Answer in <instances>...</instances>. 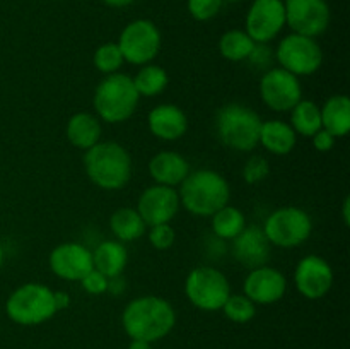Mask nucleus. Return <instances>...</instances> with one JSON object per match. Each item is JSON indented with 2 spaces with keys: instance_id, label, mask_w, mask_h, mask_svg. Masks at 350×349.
Here are the masks:
<instances>
[{
  "instance_id": "412c9836",
  "label": "nucleus",
  "mask_w": 350,
  "mask_h": 349,
  "mask_svg": "<svg viewBox=\"0 0 350 349\" xmlns=\"http://www.w3.org/2000/svg\"><path fill=\"white\" fill-rule=\"evenodd\" d=\"M101 120L89 112L74 113L65 127L68 142L82 151H88L89 147L96 146L101 139Z\"/></svg>"
},
{
  "instance_id": "7ed1b4c3",
  "label": "nucleus",
  "mask_w": 350,
  "mask_h": 349,
  "mask_svg": "<svg viewBox=\"0 0 350 349\" xmlns=\"http://www.w3.org/2000/svg\"><path fill=\"white\" fill-rule=\"evenodd\" d=\"M180 205L190 214L211 218L215 211L229 204L231 188L219 171L195 170L187 174L180 185Z\"/></svg>"
},
{
  "instance_id": "473e14b6",
  "label": "nucleus",
  "mask_w": 350,
  "mask_h": 349,
  "mask_svg": "<svg viewBox=\"0 0 350 349\" xmlns=\"http://www.w3.org/2000/svg\"><path fill=\"white\" fill-rule=\"evenodd\" d=\"M222 2L224 0H187V7L195 21L205 23V21H211L217 16Z\"/></svg>"
},
{
  "instance_id": "393cba45",
  "label": "nucleus",
  "mask_w": 350,
  "mask_h": 349,
  "mask_svg": "<svg viewBox=\"0 0 350 349\" xmlns=\"http://www.w3.org/2000/svg\"><path fill=\"white\" fill-rule=\"evenodd\" d=\"M109 228H111V233L118 242L126 243L142 238L146 235L147 224L140 218L137 209L120 207L109 218Z\"/></svg>"
},
{
  "instance_id": "cd10ccee",
  "label": "nucleus",
  "mask_w": 350,
  "mask_h": 349,
  "mask_svg": "<svg viewBox=\"0 0 350 349\" xmlns=\"http://www.w3.org/2000/svg\"><path fill=\"white\" fill-rule=\"evenodd\" d=\"M133 79V86H135L137 92H139L140 98H154V96H159L161 92H164V89L170 84V77H167V72L163 67L154 64L142 65L139 68V72L135 74Z\"/></svg>"
},
{
  "instance_id": "f704fd0d",
  "label": "nucleus",
  "mask_w": 350,
  "mask_h": 349,
  "mask_svg": "<svg viewBox=\"0 0 350 349\" xmlns=\"http://www.w3.org/2000/svg\"><path fill=\"white\" fill-rule=\"evenodd\" d=\"M246 60H248L250 65H252L253 68H256V70L267 72L269 68H272L270 65L275 60V53H273L272 48L269 47V43H255L252 53L248 55Z\"/></svg>"
},
{
  "instance_id": "a18cd8bd",
  "label": "nucleus",
  "mask_w": 350,
  "mask_h": 349,
  "mask_svg": "<svg viewBox=\"0 0 350 349\" xmlns=\"http://www.w3.org/2000/svg\"><path fill=\"white\" fill-rule=\"evenodd\" d=\"M282 2H284V0H282Z\"/></svg>"
},
{
  "instance_id": "e433bc0d",
  "label": "nucleus",
  "mask_w": 350,
  "mask_h": 349,
  "mask_svg": "<svg viewBox=\"0 0 350 349\" xmlns=\"http://www.w3.org/2000/svg\"><path fill=\"white\" fill-rule=\"evenodd\" d=\"M311 139H313L314 149L320 151V153H328V151H332V147L335 146V140H337L330 132H327L325 129L318 130V132L314 133Z\"/></svg>"
},
{
  "instance_id": "f03ea898",
  "label": "nucleus",
  "mask_w": 350,
  "mask_h": 349,
  "mask_svg": "<svg viewBox=\"0 0 350 349\" xmlns=\"http://www.w3.org/2000/svg\"><path fill=\"white\" fill-rule=\"evenodd\" d=\"M84 168L89 180L103 190H122L132 178V157L129 151L113 140H99L84 154Z\"/></svg>"
},
{
  "instance_id": "7c9ffc66",
  "label": "nucleus",
  "mask_w": 350,
  "mask_h": 349,
  "mask_svg": "<svg viewBox=\"0 0 350 349\" xmlns=\"http://www.w3.org/2000/svg\"><path fill=\"white\" fill-rule=\"evenodd\" d=\"M222 311L234 324H248L255 318L256 305L245 294H229Z\"/></svg>"
},
{
  "instance_id": "79ce46f5",
  "label": "nucleus",
  "mask_w": 350,
  "mask_h": 349,
  "mask_svg": "<svg viewBox=\"0 0 350 349\" xmlns=\"http://www.w3.org/2000/svg\"><path fill=\"white\" fill-rule=\"evenodd\" d=\"M342 218H344L345 226L350 224V197H345L344 207H342Z\"/></svg>"
},
{
  "instance_id": "b1692460",
  "label": "nucleus",
  "mask_w": 350,
  "mask_h": 349,
  "mask_svg": "<svg viewBox=\"0 0 350 349\" xmlns=\"http://www.w3.org/2000/svg\"><path fill=\"white\" fill-rule=\"evenodd\" d=\"M321 129L330 132L335 139L345 137L350 130V99L345 94H335L320 106Z\"/></svg>"
},
{
  "instance_id": "72a5a7b5",
  "label": "nucleus",
  "mask_w": 350,
  "mask_h": 349,
  "mask_svg": "<svg viewBox=\"0 0 350 349\" xmlns=\"http://www.w3.org/2000/svg\"><path fill=\"white\" fill-rule=\"evenodd\" d=\"M176 233L171 228L170 222L166 224H156L149 228V243L156 250H167L174 245Z\"/></svg>"
},
{
  "instance_id": "ddd939ff",
  "label": "nucleus",
  "mask_w": 350,
  "mask_h": 349,
  "mask_svg": "<svg viewBox=\"0 0 350 349\" xmlns=\"http://www.w3.org/2000/svg\"><path fill=\"white\" fill-rule=\"evenodd\" d=\"M286 26L282 0H255L246 16V33L255 43H270Z\"/></svg>"
},
{
  "instance_id": "f8f14e48",
  "label": "nucleus",
  "mask_w": 350,
  "mask_h": 349,
  "mask_svg": "<svg viewBox=\"0 0 350 349\" xmlns=\"http://www.w3.org/2000/svg\"><path fill=\"white\" fill-rule=\"evenodd\" d=\"M286 24L296 34L314 38L325 33L330 24V7L327 0H286Z\"/></svg>"
},
{
  "instance_id": "4be33fe9",
  "label": "nucleus",
  "mask_w": 350,
  "mask_h": 349,
  "mask_svg": "<svg viewBox=\"0 0 350 349\" xmlns=\"http://www.w3.org/2000/svg\"><path fill=\"white\" fill-rule=\"evenodd\" d=\"M297 142V133L289 123L282 120H267L262 122L258 144L275 156H286L293 153Z\"/></svg>"
},
{
  "instance_id": "c03bdc74",
  "label": "nucleus",
  "mask_w": 350,
  "mask_h": 349,
  "mask_svg": "<svg viewBox=\"0 0 350 349\" xmlns=\"http://www.w3.org/2000/svg\"><path fill=\"white\" fill-rule=\"evenodd\" d=\"M228 2H239V0H228Z\"/></svg>"
},
{
  "instance_id": "c85d7f7f",
  "label": "nucleus",
  "mask_w": 350,
  "mask_h": 349,
  "mask_svg": "<svg viewBox=\"0 0 350 349\" xmlns=\"http://www.w3.org/2000/svg\"><path fill=\"white\" fill-rule=\"evenodd\" d=\"M255 41L248 36L246 31L231 29L224 33L219 40V51L229 62H243L252 53Z\"/></svg>"
},
{
  "instance_id": "f257e3e1",
  "label": "nucleus",
  "mask_w": 350,
  "mask_h": 349,
  "mask_svg": "<svg viewBox=\"0 0 350 349\" xmlns=\"http://www.w3.org/2000/svg\"><path fill=\"white\" fill-rule=\"evenodd\" d=\"M122 325L130 339L152 344L173 331L176 325V311L164 298L146 294L126 305L122 313Z\"/></svg>"
},
{
  "instance_id": "4c0bfd02",
  "label": "nucleus",
  "mask_w": 350,
  "mask_h": 349,
  "mask_svg": "<svg viewBox=\"0 0 350 349\" xmlns=\"http://www.w3.org/2000/svg\"><path fill=\"white\" fill-rule=\"evenodd\" d=\"M126 284H125V279H123V276L120 274V276H115V277H108V293L111 294H122L123 291H125Z\"/></svg>"
},
{
  "instance_id": "c756f323",
  "label": "nucleus",
  "mask_w": 350,
  "mask_h": 349,
  "mask_svg": "<svg viewBox=\"0 0 350 349\" xmlns=\"http://www.w3.org/2000/svg\"><path fill=\"white\" fill-rule=\"evenodd\" d=\"M92 62H94V67L98 68L101 74L109 75L120 72V68L125 64V58H123L118 44L109 41V43H105L101 44V47L96 48Z\"/></svg>"
},
{
  "instance_id": "39448f33",
  "label": "nucleus",
  "mask_w": 350,
  "mask_h": 349,
  "mask_svg": "<svg viewBox=\"0 0 350 349\" xmlns=\"http://www.w3.org/2000/svg\"><path fill=\"white\" fill-rule=\"evenodd\" d=\"M139 92L130 75L116 72L103 79L92 96L96 116L105 123L126 122L139 106Z\"/></svg>"
},
{
  "instance_id": "f3484780",
  "label": "nucleus",
  "mask_w": 350,
  "mask_h": 349,
  "mask_svg": "<svg viewBox=\"0 0 350 349\" xmlns=\"http://www.w3.org/2000/svg\"><path fill=\"white\" fill-rule=\"evenodd\" d=\"M245 296L255 305H273L284 298L287 291V279L279 269L262 266L252 269L245 277Z\"/></svg>"
},
{
  "instance_id": "1a4fd4ad",
  "label": "nucleus",
  "mask_w": 350,
  "mask_h": 349,
  "mask_svg": "<svg viewBox=\"0 0 350 349\" xmlns=\"http://www.w3.org/2000/svg\"><path fill=\"white\" fill-rule=\"evenodd\" d=\"M273 53L277 64L296 77L313 75L323 65V50L320 43L314 38L303 34L293 33L284 36Z\"/></svg>"
},
{
  "instance_id": "aec40b11",
  "label": "nucleus",
  "mask_w": 350,
  "mask_h": 349,
  "mask_svg": "<svg viewBox=\"0 0 350 349\" xmlns=\"http://www.w3.org/2000/svg\"><path fill=\"white\" fill-rule=\"evenodd\" d=\"M187 157L174 151H161L149 161V174L157 185L164 187H180L181 181L190 173Z\"/></svg>"
},
{
  "instance_id": "37998d69",
  "label": "nucleus",
  "mask_w": 350,
  "mask_h": 349,
  "mask_svg": "<svg viewBox=\"0 0 350 349\" xmlns=\"http://www.w3.org/2000/svg\"><path fill=\"white\" fill-rule=\"evenodd\" d=\"M2 266H3V250L2 246H0V270H2Z\"/></svg>"
},
{
  "instance_id": "58836bf2",
  "label": "nucleus",
  "mask_w": 350,
  "mask_h": 349,
  "mask_svg": "<svg viewBox=\"0 0 350 349\" xmlns=\"http://www.w3.org/2000/svg\"><path fill=\"white\" fill-rule=\"evenodd\" d=\"M53 300L57 311L65 310V308H68V305H70V296H68V293H65V291H53Z\"/></svg>"
},
{
  "instance_id": "a19ab883",
  "label": "nucleus",
  "mask_w": 350,
  "mask_h": 349,
  "mask_svg": "<svg viewBox=\"0 0 350 349\" xmlns=\"http://www.w3.org/2000/svg\"><path fill=\"white\" fill-rule=\"evenodd\" d=\"M126 349H152V344L146 341H137V339H132V342H130Z\"/></svg>"
},
{
  "instance_id": "4468645a",
  "label": "nucleus",
  "mask_w": 350,
  "mask_h": 349,
  "mask_svg": "<svg viewBox=\"0 0 350 349\" xmlns=\"http://www.w3.org/2000/svg\"><path fill=\"white\" fill-rule=\"evenodd\" d=\"M294 284L306 300H320L327 296L334 286V270L320 255H306L297 262L294 270Z\"/></svg>"
},
{
  "instance_id": "5701e85b",
  "label": "nucleus",
  "mask_w": 350,
  "mask_h": 349,
  "mask_svg": "<svg viewBox=\"0 0 350 349\" xmlns=\"http://www.w3.org/2000/svg\"><path fill=\"white\" fill-rule=\"evenodd\" d=\"M126 263H129V252H126V246L118 240L101 242L92 252V266L106 277L123 274Z\"/></svg>"
},
{
  "instance_id": "bb28decb",
  "label": "nucleus",
  "mask_w": 350,
  "mask_h": 349,
  "mask_svg": "<svg viewBox=\"0 0 350 349\" xmlns=\"http://www.w3.org/2000/svg\"><path fill=\"white\" fill-rule=\"evenodd\" d=\"M291 127L297 135L313 137L321 129V112L320 106L310 99H301L291 109Z\"/></svg>"
},
{
  "instance_id": "6ab92c4d",
  "label": "nucleus",
  "mask_w": 350,
  "mask_h": 349,
  "mask_svg": "<svg viewBox=\"0 0 350 349\" xmlns=\"http://www.w3.org/2000/svg\"><path fill=\"white\" fill-rule=\"evenodd\" d=\"M147 125L154 137L166 140V142H173L187 133L188 118L187 113L180 106L164 103V105L150 109L149 116H147Z\"/></svg>"
},
{
  "instance_id": "423d86ee",
  "label": "nucleus",
  "mask_w": 350,
  "mask_h": 349,
  "mask_svg": "<svg viewBox=\"0 0 350 349\" xmlns=\"http://www.w3.org/2000/svg\"><path fill=\"white\" fill-rule=\"evenodd\" d=\"M5 311L19 325H40L57 313L53 289L41 283H26L7 298Z\"/></svg>"
},
{
  "instance_id": "a211bd4d",
  "label": "nucleus",
  "mask_w": 350,
  "mask_h": 349,
  "mask_svg": "<svg viewBox=\"0 0 350 349\" xmlns=\"http://www.w3.org/2000/svg\"><path fill=\"white\" fill-rule=\"evenodd\" d=\"M232 257L236 262L245 266L246 269H256V267L267 266L272 252V245L267 240L262 226H248L232 240L231 246Z\"/></svg>"
},
{
  "instance_id": "6e6552de",
  "label": "nucleus",
  "mask_w": 350,
  "mask_h": 349,
  "mask_svg": "<svg viewBox=\"0 0 350 349\" xmlns=\"http://www.w3.org/2000/svg\"><path fill=\"white\" fill-rule=\"evenodd\" d=\"M185 294L198 310L217 311L222 310L231 294V286L221 270L211 266H200L191 269L185 279Z\"/></svg>"
},
{
  "instance_id": "20e7f679",
  "label": "nucleus",
  "mask_w": 350,
  "mask_h": 349,
  "mask_svg": "<svg viewBox=\"0 0 350 349\" xmlns=\"http://www.w3.org/2000/svg\"><path fill=\"white\" fill-rule=\"evenodd\" d=\"M214 127L217 139L226 147L239 153H250L258 146L262 118L250 106L229 103L217 109Z\"/></svg>"
},
{
  "instance_id": "9d476101",
  "label": "nucleus",
  "mask_w": 350,
  "mask_h": 349,
  "mask_svg": "<svg viewBox=\"0 0 350 349\" xmlns=\"http://www.w3.org/2000/svg\"><path fill=\"white\" fill-rule=\"evenodd\" d=\"M120 51L132 65H147L159 55L161 33L152 21L137 19L123 27L118 38Z\"/></svg>"
},
{
  "instance_id": "2f4dec72",
  "label": "nucleus",
  "mask_w": 350,
  "mask_h": 349,
  "mask_svg": "<svg viewBox=\"0 0 350 349\" xmlns=\"http://www.w3.org/2000/svg\"><path fill=\"white\" fill-rule=\"evenodd\" d=\"M269 173H270L269 161H267L263 156H258V154H255V156H252L250 159H246L245 166H243V171H241L243 180H245L248 185L260 183V181H263L267 177H269Z\"/></svg>"
},
{
  "instance_id": "c9c22d12",
  "label": "nucleus",
  "mask_w": 350,
  "mask_h": 349,
  "mask_svg": "<svg viewBox=\"0 0 350 349\" xmlns=\"http://www.w3.org/2000/svg\"><path fill=\"white\" fill-rule=\"evenodd\" d=\"M79 283L82 284V289H84L85 293L94 294V296L106 293V289H108V277L96 269H92L91 272L85 274Z\"/></svg>"
},
{
  "instance_id": "a878e982",
  "label": "nucleus",
  "mask_w": 350,
  "mask_h": 349,
  "mask_svg": "<svg viewBox=\"0 0 350 349\" xmlns=\"http://www.w3.org/2000/svg\"><path fill=\"white\" fill-rule=\"evenodd\" d=\"M212 218V233H214L215 238L222 240H234L243 229L246 228V218L243 214L241 209L234 207V205L226 204L224 207H221L219 211H215Z\"/></svg>"
},
{
  "instance_id": "9b49d317",
  "label": "nucleus",
  "mask_w": 350,
  "mask_h": 349,
  "mask_svg": "<svg viewBox=\"0 0 350 349\" xmlns=\"http://www.w3.org/2000/svg\"><path fill=\"white\" fill-rule=\"evenodd\" d=\"M260 96L273 112H291L303 99L299 77L282 67H272L260 79Z\"/></svg>"
},
{
  "instance_id": "ea45409f",
  "label": "nucleus",
  "mask_w": 350,
  "mask_h": 349,
  "mask_svg": "<svg viewBox=\"0 0 350 349\" xmlns=\"http://www.w3.org/2000/svg\"><path fill=\"white\" fill-rule=\"evenodd\" d=\"M103 2L106 3V5L109 7H116V9H120V7H129L132 5L135 0H103Z\"/></svg>"
},
{
  "instance_id": "0eeeda50",
  "label": "nucleus",
  "mask_w": 350,
  "mask_h": 349,
  "mask_svg": "<svg viewBox=\"0 0 350 349\" xmlns=\"http://www.w3.org/2000/svg\"><path fill=\"white\" fill-rule=\"evenodd\" d=\"M262 229L270 245L280 248H296L311 236L313 221L304 209L286 205L270 212Z\"/></svg>"
},
{
  "instance_id": "dca6fc26",
  "label": "nucleus",
  "mask_w": 350,
  "mask_h": 349,
  "mask_svg": "<svg viewBox=\"0 0 350 349\" xmlns=\"http://www.w3.org/2000/svg\"><path fill=\"white\" fill-rule=\"evenodd\" d=\"M50 270L64 281H81L94 269L92 252L77 242H65L55 246L48 257Z\"/></svg>"
},
{
  "instance_id": "2eb2a0df",
  "label": "nucleus",
  "mask_w": 350,
  "mask_h": 349,
  "mask_svg": "<svg viewBox=\"0 0 350 349\" xmlns=\"http://www.w3.org/2000/svg\"><path fill=\"white\" fill-rule=\"evenodd\" d=\"M180 211V195L173 187H164V185H150L140 194L137 212L147 228L156 224H166L174 219V216Z\"/></svg>"
}]
</instances>
